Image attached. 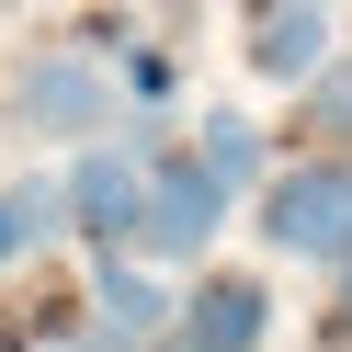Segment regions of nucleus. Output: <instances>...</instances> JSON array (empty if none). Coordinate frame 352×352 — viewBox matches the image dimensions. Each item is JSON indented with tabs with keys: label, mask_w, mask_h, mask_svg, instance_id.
Listing matches in <instances>:
<instances>
[{
	"label": "nucleus",
	"mask_w": 352,
	"mask_h": 352,
	"mask_svg": "<svg viewBox=\"0 0 352 352\" xmlns=\"http://www.w3.org/2000/svg\"><path fill=\"white\" fill-rule=\"evenodd\" d=\"M148 148V205H137V261L160 273V261H205L216 250V228H228V193L205 182V160L193 148H160V137H137Z\"/></svg>",
	"instance_id": "nucleus-1"
},
{
	"label": "nucleus",
	"mask_w": 352,
	"mask_h": 352,
	"mask_svg": "<svg viewBox=\"0 0 352 352\" xmlns=\"http://www.w3.org/2000/svg\"><path fill=\"white\" fill-rule=\"evenodd\" d=\"M12 114H23L34 137L102 148V137H114V69H102L91 46H34L23 69H12Z\"/></svg>",
	"instance_id": "nucleus-2"
},
{
	"label": "nucleus",
	"mask_w": 352,
	"mask_h": 352,
	"mask_svg": "<svg viewBox=\"0 0 352 352\" xmlns=\"http://www.w3.org/2000/svg\"><path fill=\"white\" fill-rule=\"evenodd\" d=\"M261 239L284 261H352V160H307V170H273L261 182Z\"/></svg>",
	"instance_id": "nucleus-3"
},
{
	"label": "nucleus",
	"mask_w": 352,
	"mask_h": 352,
	"mask_svg": "<svg viewBox=\"0 0 352 352\" xmlns=\"http://www.w3.org/2000/svg\"><path fill=\"white\" fill-rule=\"evenodd\" d=\"M57 205H69V239L91 261H114V250H137V205H148V148L137 137H102V148H80L69 160V182H57Z\"/></svg>",
	"instance_id": "nucleus-4"
},
{
	"label": "nucleus",
	"mask_w": 352,
	"mask_h": 352,
	"mask_svg": "<svg viewBox=\"0 0 352 352\" xmlns=\"http://www.w3.org/2000/svg\"><path fill=\"white\" fill-rule=\"evenodd\" d=\"M239 57H250V80H273V91H307V80L329 69V12L250 0V12H239Z\"/></svg>",
	"instance_id": "nucleus-5"
},
{
	"label": "nucleus",
	"mask_w": 352,
	"mask_h": 352,
	"mask_svg": "<svg viewBox=\"0 0 352 352\" xmlns=\"http://www.w3.org/2000/svg\"><path fill=\"white\" fill-rule=\"evenodd\" d=\"M182 352H261L273 341V284L261 273H205L182 296V329H170Z\"/></svg>",
	"instance_id": "nucleus-6"
},
{
	"label": "nucleus",
	"mask_w": 352,
	"mask_h": 352,
	"mask_svg": "<svg viewBox=\"0 0 352 352\" xmlns=\"http://www.w3.org/2000/svg\"><path fill=\"white\" fill-rule=\"evenodd\" d=\"M91 318H102L91 352H160V329L182 318V307H170V284L148 273L137 250H114V261H91Z\"/></svg>",
	"instance_id": "nucleus-7"
},
{
	"label": "nucleus",
	"mask_w": 352,
	"mask_h": 352,
	"mask_svg": "<svg viewBox=\"0 0 352 352\" xmlns=\"http://www.w3.org/2000/svg\"><path fill=\"white\" fill-rule=\"evenodd\" d=\"M193 160H205V182L239 205V193L261 182V125L250 114H205V125H193Z\"/></svg>",
	"instance_id": "nucleus-8"
},
{
	"label": "nucleus",
	"mask_w": 352,
	"mask_h": 352,
	"mask_svg": "<svg viewBox=\"0 0 352 352\" xmlns=\"http://www.w3.org/2000/svg\"><path fill=\"white\" fill-rule=\"evenodd\" d=\"M125 91H137V102H170V91H182V69H170L160 46H125Z\"/></svg>",
	"instance_id": "nucleus-9"
},
{
	"label": "nucleus",
	"mask_w": 352,
	"mask_h": 352,
	"mask_svg": "<svg viewBox=\"0 0 352 352\" xmlns=\"http://www.w3.org/2000/svg\"><path fill=\"white\" fill-rule=\"evenodd\" d=\"M23 250H34V216L12 205V182H0V273H12V261H23Z\"/></svg>",
	"instance_id": "nucleus-10"
},
{
	"label": "nucleus",
	"mask_w": 352,
	"mask_h": 352,
	"mask_svg": "<svg viewBox=\"0 0 352 352\" xmlns=\"http://www.w3.org/2000/svg\"><path fill=\"white\" fill-rule=\"evenodd\" d=\"M307 91H318V125H329V137H352V80H307Z\"/></svg>",
	"instance_id": "nucleus-11"
},
{
	"label": "nucleus",
	"mask_w": 352,
	"mask_h": 352,
	"mask_svg": "<svg viewBox=\"0 0 352 352\" xmlns=\"http://www.w3.org/2000/svg\"><path fill=\"white\" fill-rule=\"evenodd\" d=\"M341 318H352V261H341Z\"/></svg>",
	"instance_id": "nucleus-12"
},
{
	"label": "nucleus",
	"mask_w": 352,
	"mask_h": 352,
	"mask_svg": "<svg viewBox=\"0 0 352 352\" xmlns=\"http://www.w3.org/2000/svg\"><path fill=\"white\" fill-rule=\"evenodd\" d=\"M46 352H91V341H46Z\"/></svg>",
	"instance_id": "nucleus-13"
},
{
	"label": "nucleus",
	"mask_w": 352,
	"mask_h": 352,
	"mask_svg": "<svg viewBox=\"0 0 352 352\" xmlns=\"http://www.w3.org/2000/svg\"><path fill=\"white\" fill-rule=\"evenodd\" d=\"M307 12H329V0H307Z\"/></svg>",
	"instance_id": "nucleus-14"
},
{
	"label": "nucleus",
	"mask_w": 352,
	"mask_h": 352,
	"mask_svg": "<svg viewBox=\"0 0 352 352\" xmlns=\"http://www.w3.org/2000/svg\"><path fill=\"white\" fill-rule=\"evenodd\" d=\"M160 352H182V341H160Z\"/></svg>",
	"instance_id": "nucleus-15"
}]
</instances>
